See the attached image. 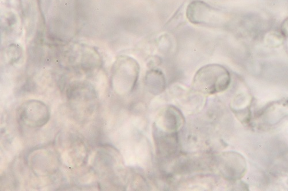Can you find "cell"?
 Returning <instances> with one entry per match:
<instances>
[{"instance_id": "cell-3", "label": "cell", "mask_w": 288, "mask_h": 191, "mask_svg": "<svg viewBox=\"0 0 288 191\" xmlns=\"http://www.w3.org/2000/svg\"><path fill=\"white\" fill-rule=\"evenodd\" d=\"M186 15L192 24L211 27L220 25L223 18L219 10L202 0H194L190 3Z\"/></svg>"}, {"instance_id": "cell-4", "label": "cell", "mask_w": 288, "mask_h": 191, "mask_svg": "<svg viewBox=\"0 0 288 191\" xmlns=\"http://www.w3.org/2000/svg\"><path fill=\"white\" fill-rule=\"evenodd\" d=\"M246 162L241 155L236 152H226L219 157L218 168L223 177L229 180H237L243 176L246 170Z\"/></svg>"}, {"instance_id": "cell-5", "label": "cell", "mask_w": 288, "mask_h": 191, "mask_svg": "<svg viewBox=\"0 0 288 191\" xmlns=\"http://www.w3.org/2000/svg\"><path fill=\"white\" fill-rule=\"evenodd\" d=\"M153 136L156 154L159 156L171 157L178 151V133L164 131L154 124Z\"/></svg>"}, {"instance_id": "cell-2", "label": "cell", "mask_w": 288, "mask_h": 191, "mask_svg": "<svg viewBox=\"0 0 288 191\" xmlns=\"http://www.w3.org/2000/svg\"><path fill=\"white\" fill-rule=\"evenodd\" d=\"M140 65L128 56H120L114 67L113 81L117 93L131 94L135 88L140 75Z\"/></svg>"}, {"instance_id": "cell-6", "label": "cell", "mask_w": 288, "mask_h": 191, "mask_svg": "<svg viewBox=\"0 0 288 191\" xmlns=\"http://www.w3.org/2000/svg\"><path fill=\"white\" fill-rule=\"evenodd\" d=\"M185 123V117L181 111L176 107L170 105L162 111L159 120L154 124L164 131L178 133Z\"/></svg>"}, {"instance_id": "cell-7", "label": "cell", "mask_w": 288, "mask_h": 191, "mask_svg": "<svg viewBox=\"0 0 288 191\" xmlns=\"http://www.w3.org/2000/svg\"><path fill=\"white\" fill-rule=\"evenodd\" d=\"M145 88L149 93L158 95L163 93L166 89V79L162 71L157 69L148 71L144 78Z\"/></svg>"}, {"instance_id": "cell-1", "label": "cell", "mask_w": 288, "mask_h": 191, "mask_svg": "<svg viewBox=\"0 0 288 191\" xmlns=\"http://www.w3.org/2000/svg\"><path fill=\"white\" fill-rule=\"evenodd\" d=\"M230 75L228 69L217 64H211L199 69L193 78V90L202 94L222 93L229 87Z\"/></svg>"}]
</instances>
